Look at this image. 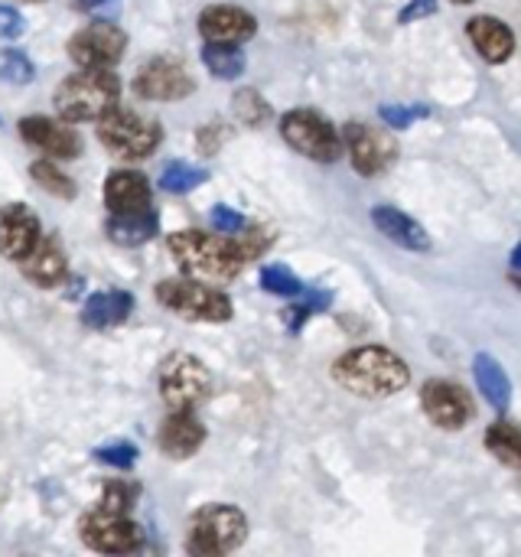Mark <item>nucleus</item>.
Wrapping results in <instances>:
<instances>
[{
    "mask_svg": "<svg viewBox=\"0 0 521 557\" xmlns=\"http://www.w3.org/2000/svg\"><path fill=\"white\" fill-rule=\"evenodd\" d=\"M173 261L193 274L196 281H212V284H225L235 281L241 274V268L264 251V245L258 242H232V238H215L206 232H173L166 238Z\"/></svg>",
    "mask_w": 521,
    "mask_h": 557,
    "instance_id": "f257e3e1",
    "label": "nucleus"
},
{
    "mask_svg": "<svg viewBox=\"0 0 521 557\" xmlns=\"http://www.w3.org/2000/svg\"><path fill=\"white\" fill-rule=\"evenodd\" d=\"M333 379L362 398H392L408 388V366L385 346H359L336 359Z\"/></svg>",
    "mask_w": 521,
    "mask_h": 557,
    "instance_id": "f03ea898",
    "label": "nucleus"
},
{
    "mask_svg": "<svg viewBox=\"0 0 521 557\" xmlns=\"http://www.w3.org/2000/svg\"><path fill=\"white\" fill-rule=\"evenodd\" d=\"M121 98V82L111 69H78L55 88V111L62 121H95Z\"/></svg>",
    "mask_w": 521,
    "mask_h": 557,
    "instance_id": "7ed1b4c3",
    "label": "nucleus"
},
{
    "mask_svg": "<svg viewBox=\"0 0 521 557\" xmlns=\"http://www.w3.org/2000/svg\"><path fill=\"white\" fill-rule=\"evenodd\" d=\"M95 131L98 140L121 160H144L163 140V127L157 121L124 108H108L101 117H95Z\"/></svg>",
    "mask_w": 521,
    "mask_h": 557,
    "instance_id": "20e7f679",
    "label": "nucleus"
},
{
    "mask_svg": "<svg viewBox=\"0 0 521 557\" xmlns=\"http://www.w3.org/2000/svg\"><path fill=\"white\" fill-rule=\"evenodd\" d=\"M157 300L173 310L176 317L183 320H193V323H228L232 320V300L202 284V281H193V277H170V281H160L157 284Z\"/></svg>",
    "mask_w": 521,
    "mask_h": 557,
    "instance_id": "39448f33",
    "label": "nucleus"
},
{
    "mask_svg": "<svg viewBox=\"0 0 521 557\" xmlns=\"http://www.w3.org/2000/svg\"><path fill=\"white\" fill-rule=\"evenodd\" d=\"M245 539H248V519L235 506L215 503V506H202L193 516V525H189V552L193 555H228V552L241 548Z\"/></svg>",
    "mask_w": 521,
    "mask_h": 557,
    "instance_id": "423d86ee",
    "label": "nucleus"
},
{
    "mask_svg": "<svg viewBox=\"0 0 521 557\" xmlns=\"http://www.w3.org/2000/svg\"><path fill=\"white\" fill-rule=\"evenodd\" d=\"M281 137L303 157L320 163H336L343 157L339 131L313 108H294L281 117Z\"/></svg>",
    "mask_w": 521,
    "mask_h": 557,
    "instance_id": "0eeeda50",
    "label": "nucleus"
},
{
    "mask_svg": "<svg viewBox=\"0 0 521 557\" xmlns=\"http://www.w3.org/2000/svg\"><path fill=\"white\" fill-rule=\"evenodd\" d=\"M212 392V379L209 369L186 352H176L163 362L160 369V395L173 411H189L199 401H206Z\"/></svg>",
    "mask_w": 521,
    "mask_h": 557,
    "instance_id": "6e6552de",
    "label": "nucleus"
},
{
    "mask_svg": "<svg viewBox=\"0 0 521 557\" xmlns=\"http://www.w3.org/2000/svg\"><path fill=\"white\" fill-rule=\"evenodd\" d=\"M134 91L147 101H179L196 91V78L176 55H153L137 69Z\"/></svg>",
    "mask_w": 521,
    "mask_h": 557,
    "instance_id": "1a4fd4ad",
    "label": "nucleus"
},
{
    "mask_svg": "<svg viewBox=\"0 0 521 557\" xmlns=\"http://www.w3.org/2000/svg\"><path fill=\"white\" fill-rule=\"evenodd\" d=\"M127 49V36L114 23H88L69 39V59L82 69H111Z\"/></svg>",
    "mask_w": 521,
    "mask_h": 557,
    "instance_id": "9d476101",
    "label": "nucleus"
},
{
    "mask_svg": "<svg viewBox=\"0 0 521 557\" xmlns=\"http://www.w3.org/2000/svg\"><path fill=\"white\" fill-rule=\"evenodd\" d=\"M78 532H82V542L101 555H131L140 548V529L127 516L91 512L82 519Z\"/></svg>",
    "mask_w": 521,
    "mask_h": 557,
    "instance_id": "9b49d317",
    "label": "nucleus"
},
{
    "mask_svg": "<svg viewBox=\"0 0 521 557\" xmlns=\"http://www.w3.org/2000/svg\"><path fill=\"white\" fill-rule=\"evenodd\" d=\"M421 405H424V414L444 428V431H460L473 421V401L470 395L454 385V382H444V379H431L424 388H421Z\"/></svg>",
    "mask_w": 521,
    "mask_h": 557,
    "instance_id": "f8f14e48",
    "label": "nucleus"
},
{
    "mask_svg": "<svg viewBox=\"0 0 521 557\" xmlns=\"http://www.w3.org/2000/svg\"><path fill=\"white\" fill-rule=\"evenodd\" d=\"M343 140L349 147L352 166L362 176H379L398 157V144L392 140V134H385L379 127H369V124H349Z\"/></svg>",
    "mask_w": 521,
    "mask_h": 557,
    "instance_id": "ddd939ff",
    "label": "nucleus"
},
{
    "mask_svg": "<svg viewBox=\"0 0 521 557\" xmlns=\"http://www.w3.org/2000/svg\"><path fill=\"white\" fill-rule=\"evenodd\" d=\"M39 219L29 206H3L0 209V258L7 261H23L33 245L39 242Z\"/></svg>",
    "mask_w": 521,
    "mask_h": 557,
    "instance_id": "4468645a",
    "label": "nucleus"
},
{
    "mask_svg": "<svg viewBox=\"0 0 521 557\" xmlns=\"http://www.w3.org/2000/svg\"><path fill=\"white\" fill-rule=\"evenodd\" d=\"M20 137L33 147H39L42 153L55 157V160H72L82 153V140L72 127H65L62 121L42 117V114H29L20 121Z\"/></svg>",
    "mask_w": 521,
    "mask_h": 557,
    "instance_id": "2eb2a0df",
    "label": "nucleus"
},
{
    "mask_svg": "<svg viewBox=\"0 0 521 557\" xmlns=\"http://www.w3.org/2000/svg\"><path fill=\"white\" fill-rule=\"evenodd\" d=\"M258 29L255 16L235 3H212L199 13V33L206 42H245Z\"/></svg>",
    "mask_w": 521,
    "mask_h": 557,
    "instance_id": "dca6fc26",
    "label": "nucleus"
},
{
    "mask_svg": "<svg viewBox=\"0 0 521 557\" xmlns=\"http://www.w3.org/2000/svg\"><path fill=\"white\" fill-rule=\"evenodd\" d=\"M372 222H375V228L385 238H392L405 251H431V245H434L427 228L418 219H411L408 212L395 209V206H375L372 209Z\"/></svg>",
    "mask_w": 521,
    "mask_h": 557,
    "instance_id": "f3484780",
    "label": "nucleus"
},
{
    "mask_svg": "<svg viewBox=\"0 0 521 557\" xmlns=\"http://www.w3.org/2000/svg\"><path fill=\"white\" fill-rule=\"evenodd\" d=\"M20 268H23V277H26L29 284L42 287V290L59 287V284L65 281V251L59 248L55 238H42V235H39V242H36L33 251L20 261Z\"/></svg>",
    "mask_w": 521,
    "mask_h": 557,
    "instance_id": "a211bd4d",
    "label": "nucleus"
},
{
    "mask_svg": "<svg viewBox=\"0 0 521 557\" xmlns=\"http://www.w3.org/2000/svg\"><path fill=\"white\" fill-rule=\"evenodd\" d=\"M467 33H470V39H473V46L480 49V55H483L486 62H493V65L509 62L512 52H516V36H512V29H509L503 20H496V16H473V20L467 23Z\"/></svg>",
    "mask_w": 521,
    "mask_h": 557,
    "instance_id": "6ab92c4d",
    "label": "nucleus"
},
{
    "mask_svg": "<svg viewBox=\"0 0 521 557\" xmlns=\"http://www.w3.org/2000/svg\"><path fill=\"white\" fill-rule=\"evenodd\" d=\"M108 212H140L150 209V183L137 170H117L104 183Z\"/></svg>",
    "mask_w": 521,
    "mask_h": 557,
    "instance_id": "aec40b11",
    "label": "nucleus"
},
{
    "mask_svg": "<svg viewBox=\"0 0 521 557\" xmlns=\"http://www.w3.org/2000/svg\"><path fill=\"white\" fill-rule=\"evenodd\" d=\"M202 444H206V428L189 411H173L160 428V447L173 460L193 457Z\"/></svg>",
    "mask_w": 521,
    "mask_h": 557,
    "instance_id": "412c9836",
    "label": "nucleus"
},
{
    "mask_svg": "<svg viewBox=\"0 0 521 557\" xmlns=\"http://www.w3.org/2000/svg\"><path fill=\"white\" fill-rule=\"evenodd\" d=\"M134 313V294L127 290H98L82 307V323L91 330H111L121 326Z\"/></svg>",
    "mask_w": 521,
    "mask_h": 557,
    "instance_id": "4be33fe9",
    "label": "nucleus"
},
{
    "mask_svg": "<svg viewBox=\"0 0 521 557\" xmlns=\"http://www.w3.org/2000/svg\"><path fill=\"white\" fill-rule=\"evenodd\" d=\"M160 228V219L153 209H140V212H111L104 232L114 245L121 248H137L144 242H150Z\"/></svg>",
    "mask_w": 521,
    "mask_h": 557,
    "instance_id": "5701e85b",
    "label": "nucleus"
},
{
    "mask_svg": "<svg viewBox=\"0 0 521 557\" xmlns=\"http://www.w3.org/2000/svg\"><path fill=\"white\" fill-rule=\"evenodd\" d=\"M473 375H476V385H480L483 398L496 411H509V405H512V382H509L503 362H496L489 352H480L473 359Z\"/></svg>",
    "mask_w": 521,
    "mask_h": 557,
    "instance_id": "b1692460",
    "label": "nucleus"
},
{
    "mask_svg": "<svg viewBox=\"0 0 521 557\" xmlns=\"http://www.w3.org/2000/svg\"><path fill=\"white\" fill-rule=\"evenodd\" d=\"M202 62H206V69H209L215 78H222V82H235V78H241L245 69H248V59H245V52L238 49V42H206V46H202Z\"/></svg>",
    "mask_w": 521,
    "mask_h": 557,
    "instance_id": "393cba45",
    "label": "nucleus"
},
{
    "mask_svg": "<svg viewBox=\"0 0 521 557\" xmlns=\"http://www.w3.org/2000/svg\"><path fill=\"white\" fill-rule=\"evenodd\" d=\"M486 447L493 457H499L506 467H521V441L519 428L512 421H496L489 431H486Z\"/></svg>",
    "mask_w": 521,
    "mask_h": 557,
    "instance_id": "a878e982",
    "label": "nucleus"
},
{
    "mask_svg": "<svg viewBox=\"0 0 521 557\" xmlns=\"http://www.w3.org/2000/svg\"><path fill=\"white\" fill-rule=\"evenodd\" d=\"M202 183H209V170L193 166V163H166L160 173V189L173 193V196H186V193L199 189Z\"/></svg>",
    "mask_w": 521,
    "mask_h": 557,
    "instance_id": "bb28decb",
    "label": "nucleus"
},
{
    "mask_svg": "<svg viewBox=\"0 0 521 557\" xmlns=\"http://www.w3.org/2000/svg\"><path fill=\"white\" fill-rule=\"evenodd\" d=\"M232 111H235V117L245 124V127H261V124H268V117H271V104L261 98V91H255V88H241L235 98H232Z\"/></svg>",
    "mask_w": 521,
    "mask_h": 557,
    "instance_id": "cd10ccee",
    "label": "nucleus"
},
{
    "mask_svg": "<svg viewBox=\"0 0 521 557\" xmlns=\"http://www.w3.org/2000/svg\"><path fill=\"white\" fill-rule=\"evenodd\" d=\"M258 281H261V287L268 290V294H274V297H300L303 294V281L290 271V268H284V264H268V268H261V274H258Z\"/></svg>",
    "mask_w": 521,
    "mask_h": 557,
    "instance_id": "c85d7f7f",
    "label": "nucleus"
},
{
    "mask_svg": "<svg viewBox=\"0 0 521 557\" xmlns=\"http://www.w3.org/2000/svg\"><path fill=\"white\" fill-rule=\"evenodd\" d=\"M29 176L46 189V193H52V196H59V199H72L75 196V183H72V176H65L59 166H52L49 160H36L33 166H29Z\"/></svg>",
    "mask_w": 521,
    "mask_h": 557,
    "instance_id": "c756f323",
    "label": "nucleus"
},
{
    "mask_svg": "<svg viewBox=\"0 0 521 557\" xmlns=\"http://www.w3.org/2000/svg\"><path fill=\"white\" fill-rule=\"evenodd\" d=\"M36 78V69L33 62L26 59V52L20 49H7L0 52V82H10V85H26Z\"/></svg>",
    "mask_w": 521,
    "mask_h": 557,
    "instance_id": "7c9ffc66",
    "label": "nucleus"
},
{
    "mask_svg": "<svg viewBox=\"0 0 521 557\" xmlns=\"http://www.w3.org/2000/svg\"><path fill=\"white\" fill-rule=\"evenodd\" d=\"M134 490L127 483H108L104 493H101V506L98 512H111V516H127L131 512V503H134Z\"/></svg>",
    "mask_w": 521,
    "mask_h": 557,
    "instance_id": "2f4dec72",
    "label": "nucleus"
},
{
    "mask_svg": "<svg viewBox=\"0 0 521 557\" xmlns=\"http://www.w3.org/2000/svg\"><path fill=\"white\" fill-rule=\"evenodd\" d=\"M95 457L108 467H117V470H131L137 463V447L127 444V441H117V444H108V447H98Z\"/></svg>",
    "mask_w": 521,
    "mask_h": 557,
    "instance_id": "473e14b6",
    "label": "nucleus"
},
{
    "mask_svg": "<svg viewBox=\"0 0 521 557\" xmlns=\"http://www.w3.org/2000/svg\"><path fill=\"white\" fill-rule=\"evenodd\" d=\"M382 117H385L392 127L405 131V127H411L418 117H427V108H424V104H382Z\"/></svg>",
    "mask_w": 521,
    "mask_h": 557,
    "instance_id": "72a5a7b5",
    "label": "nucleus"
},
{
    "mask_svg": "<svg viewBox=\"0 0 521 557\" xmlns=\"http://www.w3.org/2000/svg\"><path fill=\"white\" fill-rule=\"evenodd\" d=\"M209 219H212V228L215 232H225V235H238L245 228V215L238 209H232V206H222V202L212 209Z\"/></svg>",
    "mask_w": 521,
    "mask_h": 557,
    "instance_id": "f704fd0d",
    "label": "nucleus"
},
{
    "mask_svg": "<svg viewBox=\"0 0 521 557\" xmlns=\"http://www.w3.org/2000/svg\"><path fill=\"white\" fill-rule=\"evenodd\" d=\"M23 29H26V23H23L20 10L0 3V39H16V36H23Z\"/></svg>",
    "mask_w": 521,
    "mask_h": 557,
    "instance_id": "c9c22d12",
    "label": "nucleus"
},
{
    "mask_svg": "<svg viewBox=\"0 0 521 557\" xmlns=\"http://www.w3.org/2000/svg\"><path fill=\"white\" fill-rule=\"evenodd\" d=\"M434 13H437V0H411V3L401 10L398 23H414V20L434 16Z\"/></svg>",
    "mask_w": 521,
    "mask_h": 557,
    "instance_id": "e433bc0d",
    "label": "nucleus"
},
{
    "mask_svg": "<svg viewBox=\"0 0 521 557\" xmlns=\"http://www.w3.org/2000/svg\"><path fill=\"white\" fill-rule=\"evenodd\" d=\"M101 3H108V0H75L78 10H95V7H101Z\"/></svg>",
    "mask_w": 521,
    "mask_h": 557,
    "instance_id": "4c0bfd02",
    "label": "nucleus"
},
{
    "mask_svg": "<svg viewBox=\"0 0 521 557\" xmlns=\"http://www.w3.org/2000/svg\"><path fill=\"white\" fill-rule=\"evenodd\" d=\"M454 3H473V0H454Z\"/></svg>",
    "mask_w": 521,
    "mask_h": 557,
    "instance_id": "58836bf2",
    "label": "nucleus"
},
{
    "mask_svg": "<svg viewBox=\"0 0 521 557\" xmlns=\"http://www.w3.org/2000/svg\"><path fill=\"white\" fill-rule=\"evenodd\" d=\"M23 3H36V0H23Z\"/></svg>",
    "mask_w": 521,
    "mask_h": 557,
    "instance_id": "ea45409f",
    "label": "nucleus"
}]
</instances>
